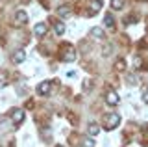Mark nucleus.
<instances>
[{"mask_svg":"<svg viewBox=\"0 0 148 147\" xmlns=\"http://www.w3.org/2000/svg\"><path fill=\"white\" fill-rule=\"evenodd\" d=\"M119 123H120V116H119V114H108V116H106V127H108L109 130L115 128Z\"/></svg>","mask_w":148,"mask_h":147,"instance_id":"f257e3e1","label":"nucleus"},{"mask_svg":"<svg viewBox=\"0 0 148 147\" xmlns=\"http://www.w3.org/2000/svg\"><path fill=\"white\" fill-rule=\"evenodd\" d=\"M50 89H52V82L50 80H45V82H41V84L37 86V93L39 95H48Z\"/></svg>","mask_w":148,"mask_h":147,"instance_id":"f03ea898","label":"nucleus"},{"mask_svg":"<svg viewBox=\"0 0 148 147\" xmlns=\"http://www.w3.org/2000/svg\"><path fill=\"white\" fill-rule=\"evenodd\" d=\"M11 121L15 123V125H18V123L24 121V110H21V108H15V110H13V114H11Z\"/></svg>","mask_w":148,"mask_h":147,"instance_id":"7ed1b4c3","label":"nucleus"},{"mask_svg":"<svg viewBox=\"0 0 148 147\" xmlns=\"http://www.w3.org/2000/svg\"><path fill=\"white\" fill-rule=\"evenodd\" d=\"M106 103H108L109 106H115V104H119V95L115 93V91H109V93L106 95Z\"/></svg>","mask_w":148,"mask_h":147,"instance_id":"20e7f679","label":"nucleus"},{"mask_svg":"<svg viewBox=\"0 0 148 147\" xmlns=\"http://www.w3.org/2000/svg\"><path fill=\"white\" fill-rule=\"evenodd\" d=\"M46 30H48V26H46L45 22H37V24H35V28H34L35 35H45V34H46Z\"/></svg>","mask_w":148,"mask_h":147,"instance_id":"39448f33","label":"nucleus"},{"mask_svg":"<svg viewBox=\"0 0 148 147\" xmlns=\"http://www.w3.org/2000/svg\"><path fill=\"white\" fill-rule=\"evenodd\" d=\"M26 60V52L24 50H15V54H13V62L15 63H22Z\"/></svg>","mask_w":148,"mask_h":147,"instance_id":"423d86ee","label":"nucleus"},{"mask_svg":"<svg viewBox=\"0 0 148 147\" xmlns=\"http://www.w3.org/2000/svg\"><path fill=\"white\" fill-rule=\"evenodd\" d=\"M100 8H102V2H100V0H92V2H91V10H89V15H95V13L100 10Z\"/></svg>","mask_w":148,"mask_h":147,"instance_id":"0eeeda50","label":"nucleus"},{"mask_svg":"<svg viewBox=\"0 0 148 147\" xmlns=\"http://www.w3.org/2000/svg\"><path fill=\"white\" fill-rule=\"evenodd\" d=\"M15 19H17L18 24H24V22L28 21V15H26L24 11H17V13H15Z\"/></svg>","mask_w":148,"mask_h":147,"instance_id":"6e6552de","label":"nucleus"},{"mask_svg":"<svg viewBox=\"0 0 148 147\" xmlns=\"http://www.w3.org/2000/svg\"><path fill=\"white\" fill-rule=\"evenodd\" d=\"M91 35H92L95 39H102V37H104V30L96 26V28H92V30H91Z\"/></svg>","mask_w":148,"mask_h":147,"instance_id":"1a4fd4ad","label":"nucleus"},{"mask_svg":"<svg viewBox=\"0 0 148 147\" xmlns=\"http://www.w3.org/2000/svg\"><path fill=\"white\" fill-rule=\"evenodd\" d=\"M63 60L65 62H74V60H76V52H74V50H67V52L63 54Z\"/></svg>","mask_w":148,"mask_h":147,"instance_id":"9d476101","label":"nucleus"},{"mask_svg":"<svg viewBox=\"0 0 148 147\" xmlns=\"http://www.w3.org/2000/svg\"><path fill=\"white\" fill-rule=\"evenodd\" d=\"M126 2L128 0H113V2H111V8H113V10H122Z\"/></svg>","mask_w":148,"mask_h":147,"instance_id":"9b49d317","label":"nucleus"},{"mask_svg":"<svg viewBox=\"0 0 148 147\" xmlns=\"http://www.w3.org/2000/svg\"><path fill=\"white\" fill-rule=\"evenodd\" d=\"M54 32H56V34H58V35H61L63 32H65V24H63L61 21H58V22H56V24H54Z\"/></svg>","mask_w":148,"mask_h":147,"instance_id":"f8f14e48","label":"nucleus"},{"mask_svg":"<svg viewBox=\"0 0 148 147\" xmlns=\"http://www.w3.org/2000/svg\"><path fill=\"white\" fill-rule=\"evenodd\" d=\"M98 132H100V127L96 125V123H91V127H89V134H91V136H96Z\"/></svg>","mask_w":148,"mask_h":147,"instance_id":"ddd939ff","label":"nucleus"},{"mask_svg":"<svg viewBox=\"0 0 148 147\" xmlns=\"http://www.w3.org/2000/svg\"><path fill=\"white\" fill-rule=\"evenodd\" d=\"M58 13L61 17H67L69 13H71V8H69V6H63V8H59V10H58Z\"/></svg>","mask_w":148,"mask_h":147,"instance_id":"4468645a","label":"nucleus"},{"mask_svg":"<svg viewBox=\"0 0 148 147\" xmlns=\"http://www.w3.org/2000/svg\"><path fill=\"white\" fill-rule=\"evenodd\" d=\"M82 147H95V140H92V138H85V140L82 141Z\"/></svg>","mask_w":148,"mask_h":147,"instance_id":"2eb2a0df","label":"nucleus"},{"mask_svg":"<svg viewBox=\"0 0 148 147\" xmlns=\"http://www.w3.org/2000/svg\"><path fill=\"white\" fill-rule=\"evenodd\" d=\"M106 26H108V28H113V26H115L113 17H111V15H106Z\"/></svg>","mask_w":148,"mask_h":147,"instance_id":"dca6fc26","label":"nucleus"},{"mask_svg":"<svg viewBox=\"0 0 148 147\" xmlns=\"http://www.w3.org/2000/svg\"><path fill=\"white\" fill-rule=\"evenodd\" d=\"M141 63H143L141 56H135V58H133V67H135V69H139V67H141Z\"/></svg>","mask_w":148,"mask_h":147,"instance_id":"f3484780","label":"nucleus"},{"mask_svg":"<svg viewBox=\"0 0 148 147\" xmlns=\"http://www.w3.org/2000/svg\"><path fill=\"white\" fill-rule=\"evenodd\" d=\"M115 67H117L119 71H124V67H126V65H124V60H119V62H117V65H115Z\"/></svg>","mask_w":148,"mask_h":147,"instance_id":"a211bd4d","label":"nucleus"},{"mask_svg":"<svg viewBox=\"0 0 148 147\" xmlns=\"http://www.w3.org/2000/svg\"><path fill=\"white\" fill-rule=\"evenodd\" d=\"M143 101H145V103L148 104V89H145V91H143Z\"/></svg>","mask_w":148,"mask_h":147,"instance_id":"6ab92c4d","label":"nucleus"}]
</instances>
